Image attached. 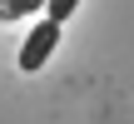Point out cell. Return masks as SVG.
Segmentation results:
<instances>
[{
	"label": "cell",
	"instance_id": "cell-1",
	"mask_svg": "<svg viewBox=\"0 0 134 124\" xmlns=\"http://www.w3.org/2000/svg\"><path fill=\"white\" fill-rule=\"evenodd\" d=\"M60 30H65V25H55V20H35V25H30V35L20 40V55H15V65H20L25 75L45 70V65L55 60V50H60Z\"/></svg>",
	"mask_w": 134,
	"mask_h": 124
},
{
	"label": "cell",
	"instance_id": "cell-2",
	"mask_svg": "<svg viewBox=\"0 0 134 124\" xmlns=\"http://www.w3.org/2000/svg\"><path fill=\"white\" fill-rule=\"evenodd\" d=\"M35 10H45V0H0V25H15Z\"/></svg>",
	"mask_w": 134,
	"mask_h": 124
},
{
	"label": "cell",
	"instance_id": "cell-3",
	"mask_svg": "<svg viewBox=\"0 0 134 124\" xmlns=\"http://www.w3.org/2000/svg\"><path fill=\"white\" fill-rule=\"evenodd\" d=\"M75 10H80V0H45V20H55V25H65Z\"/></svg>",
	"mask_w": 134,
	"mask_h": 124
}]
</instances>
